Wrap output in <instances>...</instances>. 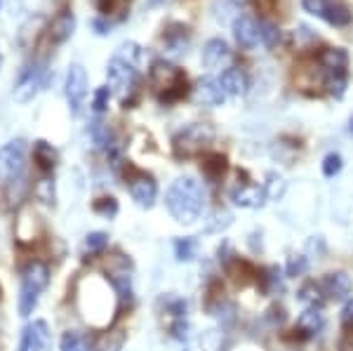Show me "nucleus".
<instances>
[{
  "mask_svg": "<svg viewBox=\"0 0 353 351\" xmlns=\"http://www.w3.org/2000/svg\"><path fill=\"white\" fill-rule=\"evenodd\" d=\"M259 36L266 48H276L281 43V28L273 24V21H259Z\"/></svg>",
  "mask_w": 353,
  "mask_h": 351,
  "instance_id": "32",
  "label": "nucleus"
},
{
  "mask_svg": "<svg viewBox=\"0 0 353 351\" xmlns=\"http://www.w3.org/2000/svg\"><path fill=\"white\" fill-rule=\"evenodd\" d=\"M170 335L174 339L189 337V323H186V319H172V323H170Z\"/></svg>",
  "mask_w": 353,
  "mask_h": 351,
  "instance_id": "41",
  "label": "nucleus"
},
{
  "mask_svg": "<svg viewBox=\"0 0 353 351\" xmlns=\"http://www.w3.org/2000/svg\"><path fill=\"white\" fill-rule=\"evenodd\" d=\"M259 283H261V290L266 292V295H278V292H283V276H281V269L278 267H269L261 271L259 276Z\"/></svg>",
  "mask_w": 353,
  "mask_h": 351,
  "instance_id": "24",
  "label": "nucleus"
},
{
  "mask_svg": "<svg viewBox=\"0 0 353 351\" xmlns=\"http://www.w3.org/2000/svg\"><path fill=\"white\" fill-rule=\"evenodd\" d=\"M346 85H349V73H327L325 76V90L334 99L344 97Z\"/></svg>",
  "mask_w": 353,
  "mask_h": 351,
  "instance_id": "30",
  "label": "nucleus"
},
{
  "mask_svg": "<svg viewBox=\"0 0 353 351\" xmlns=\"http://www.w3.org/2000/svg\"><path fill=\"white\" fill-rule=\"evenodd\" d=\"M130 182V196L139 208H151L158 198V184L151 174L146 172H134L132 177L128 179Z\"/></svg>",
  "mask_w": 353,
  "mask_h": 351,
  "instance_id": "10",
  "label": "nucleus"
},
{
  "mask_svg": "<svg viewBox=\"0 0 353 351\" xmlns=\"http://www.w3.org/2000/svg\"><path fill=\"white\" fill-rule=\"evenodd\" d=\"M118 5H121V0H97V8H99L101 14L109 17L111 12H116Z\"/></svg>",
  "mask_w": 353,
  "mask_h": 351,
  "instance_id": "43",
  "label": "nucleus"
},
{
  "mask_svg": "<svg viewBox=\"0 0 353 351\" xmlns=\"http://www.w3.org/2000/svg\"><path fill=\"white\" fill-rule=\"evenodd\" d=\"M205 205V191L198 179L193 177H176L170 184L165 194V208L172 214L174 222L179 224H193L203 212Z\"/></svg>",
  "mask_w": 353,
  "mask_h": 351,
  "instance_id": "1",
  "label": "nucleus"
},
{
  "mask_svg": "<svg viewBox=\"0 0 353 351\" xmlns=\"http://www.w3.org/2000/svg\"><path fill=\"white\" fill-rule=\"evenodd\" d=\"M323 323H325V316H323V307H306L299 314L294 332H304V337H311V335H316V332H321Z\"/></svg>",
  "mask_w": 353,
  "mask_h": 351,
  "instance_id": "18",
  "label": "nucleus"
},
{
  "mask_svg": "<svg viewBox=\"0 0 353 351\" xmlns=\"http://www.w3.org/2000/svg\"><path fill=\"white\" fill-rule=\"evenodd\" d=\"M299 299L306 304V307H323V302H325V295H323L321 290V283H304L299 290Z\"/></svg>",
  "mask_w": 353,
  "mask_h": 351,
  "instance_id": "27",
  "label": "nucleus"
},
{
  "mask_svg": "<svg viewBox=\"0 0 353 351\" xmlns=\"http://www.w3.org/2000/svg\"><path fill=\"white\" fill-rule=\"evenodd\" d=\"M351 132H353V118H351Z\"/></svg>",
  "mask_w": 353,
  "mask_h": 351,
  "instance_id": "49",
  "label": "nucleus"
},
{
  "mask_svg": "<svg viewBox=\"0 0 353 351\" xmlns=\"http://www.w3.org/2000/svg\"><path fill=\"white\" fill-rule=\"evenodd\" d=\"M19 351H33L31 328H24V332H21V344H19Z\"/></svg>",
  "mask_w": 353,
  "mask_h": 351,
  "instance_id": "44",
  "label": "nucleus"
},
{
  "mask_svg": "<svg viewBox=\"0 0 353 351\" xmlns=\"http://www.w3.org/2000/svg\"><path fill=\"white\" fill-rule=\"evenodd\" d=\"M90 137H92L97 149H106V151H109L111 146L116 144V141H113V139H116V137H113V130L106 126L104 121H99V118L90 123Z\"/></svg>",
  "mask_w": 353,
  "mask_h": 351,
  "instance_id": "23",
  "label": "nucleus"
},
{
  "mask_svg": "<svg viewBox=\"0 0 353 351\" xmlns=\"http://www.w3.org/2000/svg\"><path fill=\"white\" fill-rule=\"evenodd\" d=\"M165 45H168V54L172 57H179L186 52V48H189V33H186V26H179V31L168 33V38H165Z\"/></svg>",
  "mask_w": 353,
  "mask_h": 351,
  "instance_id": "26",
  "label": "nucleus"
},
{
  "mask_svg": "<svg viewBox=\"0 0 353 351\" xmlns=\"http://www.w3.org/2000/svg\"><path fill=\"white\" fill-rule=\"evenodd\" d=\"M33 161H36V166L41 172L50 174L57 166V151L52 144H48L45 139H38L36 144H33Z\"/></svg>",
  "mask_w": 353,
  "mask_h": 351,
  "instance_id": "20",
  "label": "nucleus"
},
{
  "mask_svg": "<svg viewBox=\"0 0 353 351\" xmlns=\"http://www.w3.org/2000/svg\"><path fill=\"white\" fill-rule=\"evenodd\" d=\"M50 283V267L41 259L28 262V267L21 274V290H19V314L31 316L33 309L38 307L41 292Z\"/></svg>",
  "mask_w": 353,
  "mask_h": 351,
  "instance_id": "4",
  "label": "nucleus"
},
{
  "mask_svg": "<svg viewBox=\"0 0 353 351\" xmlns=\"http://www.w3.org/2000/svg\"><path fill=\"white\" fill-rule=\"evenodd\" d=\"M59 351H97V347L92 339H90V335L68 330L59 339Z\"/></svg>",
  "mask_w": 353,
  "mask_h": 351,
  "instance_id": "21",
  "label": "nucleus"
},
{
  "mask_svg": "<svg viewBox=\"0 0 353 351\" xmlns=\"http://www.w3.org/2000/svg\"><path fill=\"white\" fill-rule=\"evenodd\" d=\"M111 285L116 288L118 292V299L121 302H132V281H130V274H125V271H118V274L111 276Z\"/></svg>",
  "mask_w": 353,
  "mask_h": 351,
  "instance_id": "31",
  "label": "nucleus"
},
{
  "mask_svg": "<svg viewBox=\"0 0 353 351\" xmlns=\"http://www.w3.org/2000/svg\"><path fill=\"white\" fill-rule=\"evenodd\" d=\"M229 198L233 201V205L238 208H248V210H254V208H261L269 196H266V189L264 184H250V182H243V184H236L233 189L229 191Z\"/></svg>",
  "mask_w": 353,
  "mask_h": 351,
  "instance_id": "11",
  "label": "nucleus"
},
{
  "mask_svg": "<svg viewBox=\"0 0 353 351\" xmlns=\"http://www.w3.org/2000/svg\"><path fill=\"white\" fill-rule=\"evenodd\" d=\"M106 78H109L111 92L118 94L121 104L125 109H132L137 94H139V73H137L134 66H130L121 57H113L109 66H106Z\"/></svg>",
  "mask_w": 353,
  "mask_h": 351,
  "instance_id": "3",
  "label": "nucleus"
},
{
  "mask_svg": "<svg viewBox=\"0 0 353 351\" xmlns=\"http://www.w3.org/2000/svg\"><path fill=\"white\" fill-rule=\"evenodd\" d=\"M165 3H170V0H149L151 8H158V5H165Z\"/></svg>",
  "mask_w": 353,
  "mask_h": 351,
  "instance_id": "46",
  "label": "nucleus"
},
{
  "mask_svg": "<svg viewBox=\"0 0 353 351\" xmlns=\"http://www.w3.org/2000/svg\"><path fill=\"white\" fill-rule=\"evenodd\" d=\"M111 94H113V92H111L109 85H101V88H97L94 99H92V109H94V113H104L106 109H109Z\"/></svg>",
  "mask_w": 353,
  "mask_h": 351,
  "instance_id": "36",
  "label": "nucleus"
},
{
  "mask_svg": "<svg viewBox=\"0 0 353 351\" xmlns=\"http://www.w3.org/2000/svg\"><path fill=\"white\" fill-rule=\"evenodd\" d=\"M26 168V144L21 139L8 141L5 146H0V179L12 182L24 174Z\"/></svg>",
  "mask_w": 353,
  "mask_h": 351,
  "instance_id": "6",
  "label": "nucleus"
},
{
  "mask_svg": "<svg viewBox=\"0 0 353 351\" xmlns=\"http://www.w3.org/2000/svg\"><path fill=\"white\" fill-rule=\"evenodd\" d=\"M94 212L97 214H101V217H116L118 214V201L116 198H111V196H106V198H99V201H94Z\"/></svg>",
  "mask_w": 353,
  "mask_h": 351,
  "instance_id": "35",
  "label": "nucleus"
},
{
  "mask_svg": "<svg viewBox=\"0 0 353 351\" xmlns=\"http://www.w3.org/2000/svg\"><path fill=\"white\" fill-rule=\"evenodd\" d=\"M226 168H229V161L221 154H208L203 158V174L210 182H219V179L224 177Z\"/></svg>",
  "mask_w": 353,
  "mask_h": 351,
  "instance_id": "22",
  "label": "nucleus"
},
{
  "mask_svg": "<svg viewBox=\"0 0 353 351\" xmlns=\"http://www.w3.org/2000/svg\"><path fill=\"white\" fill-rule=\"evenodd\" d=\"M231 48L224 38H210L203 48V64L208 69H229V61H231Z\"/></svg>",
  "mask_w": 353,
  "mask_h": 351,
  "instance_id": "14",
  "label": "nucleus"
},
{
  "mask_svg": "<svg viewBox=\"0 0 353 351\" xmlns=\"http://www.w3.org/2000/svg\"><path fill=\"white\" fill-rule=\"evenodd\" d=\"M214 139V130L208 123H193L181 128L172 139V149L176 158H193L201 156Z\"/></svg>",
  "mask_w": 353,
  "mask_h": 351,
  "instance_id": "5",
  "label": "nucleus"
},
{
  "mask_svg": "<svg viewBox=\"0 0 353 351\" xmlns=\"http://www.w3.org/2000/svg\"><path fill=\"white\" fill-rule=\"evenodd\" d=\"M321 290L325 299H334V302H341V299H349L353 292V281L349 274L344 271H332V274H325L321 281Z\"/></svg>",
  "mask_w": 353,
  "mask_h": 351,
  "instance_id": "13",
  "label": "nucleus"
},
{
  "mask_svg": "<svg viewBox=\"0 0 353 351\" xmlns=\"http://www.w3.org/2000/svg\"><path fill=\"white\" fill-rule=\"evenodd\" d=\"M73 31H76V14H73L71 10H61L48 28L50 43H54V45L66 43L68 38L73 36Z\"/></svg>",
  "mask_w": 353,
  "mask_h": 351,
  "instance_id": "16",
  "label": "nucleus"
},
{
  "mask_svg": "<svg viewBox=\"0 0 353 351\" xmlns=\"http://www.w3.org/2000/svg\"><path fill=\"white\" fill-rule=\"evenodd\" d=\"M231 3H233V5H236V8H243V5H245V3H248V0H231Z\"/></svg>",
  "mask_w": 353,
  "mask_h": 351,
  "instance_id": "47",
  "label": "nucleus"
},
{
  "mask_svg": "<svg viewBox=\"0 0 353 351\" xmlns=\"http://www.w3.org/2000/svg\"><path fill=\"white\" fill-rule=\"evenodd\" d=\"M321 66L327 73H349V54L344 48H325L321 52Z\"/></svg>",
  "mask_w": 353,
  "mask_h": 351,
  "instance_id": "19",
  "label": "nucleus"
},
{
  "mask_svg": "<svg viewBox=\"0 0 353 351\" xmlns=\"http://www.w3.org/2000/svg\"><path fill=\"white\" fill-rule=\"evenodd\" d=\"M193 97L203 106H221L226 101V94H224V90H221L219 81L212 76H205L193 85Z\"/></svg>",
  "mask_w": 353,
  "mask_h": 351,
  "instance_id": "15",
  "label": "nucleus"
},
{
  "mask_svg": "<svg viewBox=\"0 0 353 351\" xmlns=\"http://www.w3.org/2000/svg\"><path fill=\"white\" fill-rule=\"evenodd\" d=\"M94 28L99 36H106V33H111V21H104V19H94Z\"/></svg>",
  "mask_w": 353,
  "mask_h": 351,
  "instance_id": "45",
  "label": "nucleus"
},
{
  "mask_svg": "<svg viewBox=\"0 0 353 351\" xmlns=\"http://www.w3.org/2000/svg\"><path fill=\"white\" fill-rule=\"evenodd\" d=\"M221 90H224L226 97H241V94L248 92V76H245V71L236 69V66H229V69L221 71V76L217 78Z\"/></svg>",
  "mask_w": 353,
  "mask_h": 351,
  "instance_id": "17",
  "label": "nucleus"
},
{
  "mask_svg": "<svg viewBox=\"0 0 353 351\" xmlns=\"http://www.w3.org/2000/svg\"><path fill=\"white\" fill-rule=\"evenodd\" d=\"M0 8H3V0H0Z\"/></svg>",
  "mask_w": 353,
  "mask_h": 351,
  "instance_id": "50",
  "label": "nucleus"
},
{
  "mask_svg": "<svg viewBox=\"0 0 353 351\" xmlns=\"http://www.w3.org/2000/svg\"><path fill=\"white\" fill-rule=\"evenodd\" d=\"M341 328L349 332L353 330V297L346 299L344 309H341Z\"/></svg>",
  "mask_w": 353,
  "mask_h": 351,
  "instance_id": "42",
  "label": "nucleus"
},
{
  "mask_svg": "<svg viewBox=\"0 0 353 351\" xmlns=\"http://www.w3.org/2000/svg\"><path fill=\"white\" fill-rule=\"evenodd\" d=\"M118 57H121L123 61H128L130 66H134V69H139V66L146 64V50L137 43H125Z\"/></svg>",
  "mask_w": 353,
  "mask_h": 351,
  "instance_id": "28",
  "label": "nucleus"
},
{
  "mask_svg": "<svg viewBox=\"0 0 353 351\" xmlns=\"http://www.w3.org/2000/svg\"><path fill=\"white\" fill-rule=\"evenodd\" d=\"M109 248V236L104 231H92V234L85 236L83 241V254L85 257H97Z\"/></svg>",
  "mask_w": 353,
  "mask_h": 351,
  "instance_id": "25",
  "label": "nucleus"
},
{
  "mask_svg": "<svg viewBox=\"0 0 353 351\" xmlns=\"http://www.w3.org/2000/svg\"><path fill=\"white\" fill-rule=\"evenodd\" d=\"M64 94L68 101V109L73 116H78L88 97V73L81 64H71L66 73V83H64Z\"/></svg>",
  "mask_w": 353,
  "mask_h": 351,
  "instance_id": "8",
  "label": "nucleus"
},
{
  "mask_svg": "<svg viewBox=\"0 0 353 351\" xmlns=\"http://www.w3.org/2000/svg\"><path fill=\"white\" fill-rule=\"evenodd\" d=\"M149 81L158 90L163 104H174L186 94V76L181 69L165 59H156L149 66Z\"/></svg>",
  "mask_w": 353,
  "mask_h": 351,
  "instance_id": "2",
  "label": "nucleus"
},
{
  "mask_svg": "<svg viewBox=\"0 0 353 351\" xmlns=\"http://www.w3.org/2000/svg\"><path fill=\"white\" fill-rule=\"evenodd\" d=\"M341 166H344V161H341L339 154H327L325 161H323V174L325 177H337V174L341 172Z\"/></svg>",
  "mask_w": 353,
  "mask_h": 351,
  "instance_id": "38",
  "label": "nucleus"
},
{
  "mask_svg": "<svg viewBox=\"0 0 353 351\" xmlns=\"http://www.w3.org/2000/svg\"><path fill=\"white\" fill-rule=\"evenodd\" d=\"M306 269H309V262H306V257H301V254H297V257H290L288 276H304Z\"/></svg>",
  "mask_w": 353,
  "mask_h": 351,
  "instance_id": "40",
  "label": "nucleus"
},
{
  "mask_svg": "<svg viewBox=\"0 0 353 351\" xmlns=\"http://www.w3.org/2000/svg\"><path fill=\"white\" fill-rule=\"evenodd\" d=\"M36 196L41 198L43 203H48V205L50 203H54V182L48 177V174H45L41 182L36 184Z\"/></svg>",
  "mask_w": 353,
  "mask_h": 351,
  "instance_id": "37",
  "label": "nucleus"
},
{
  "mask_svg": "<svg viewBox=\"0 0 353 351\" xmlns=\"http://www.w3.org/2000/svg\"><path fill=\"white\" fill-rule=\"evenodd\" d=\"M43 83H45V66L41 61H33V64H28L26 69L19 73V78H17L14 99L19 101V104L31 101L38 94V90L43 88Z\"/></svg>",
  "mask_w": 353,
  "mask_h": 351,
  "instance_id": "9",
  "label": "nucleus"
},
{
  "mask_svg": "<svg viewBox=\"0 0 353 351\" xmlns=\"http://www.w3.org/2000/svg\"><path fill=\"white\" fill-rule=\"evenodd\" d=\"M266 179H269V182L264 184L266 196H269V201H278V198L285 194V179H283L281 174H276V172H269V174H266Z\"/></svg>",
  "mask_w": 353,
  "mask_h": 351,
  "instance_id": "34",
  "label": "nucleus"
},
{
  "mask_svg": "<svg viewBox=\"0 0 353 351\" xmlns=\"http://www.w3.org/2000/svg\"><path fill=\"white\" fill-rule=\"evenodd\" d=\"M304 10L318 19L327 21L330 26H349L351 24V10L346 8L344 3H337V0H304Z\"/></svg>",
  "mask_w": 353,
  "mask_h": 351,
  "instance_id": "7",
  "label": "nucleus"
},
{
  "mask_svg": "<svg viewBox=\"0 0 353 351\" xmlns=\"http://www.w3.org/2000/svg\"><path fill=\"white\" fill-rule=\"evenodd\" d=\"M233 38L243 50H254L261 43L259 36V21L250 14H238L233 19Z\"/></svg>",
  "mask_w": 353,
  "mask_h": 351,
  "instance_id": "12",
  "label": "nucleus"
},
{
  "mask_svg": "<svg viewBox=\"0 0 353 351\" xmlns=\"http://www.w3.org/2000/svg\"><path fill=\"white\" fill-rule=\"evenodd\" d=\"M196 248L198 243L193 239H176L174 241V257L179 262H189V259L196 257Z\"/></svg>",
  "mask_w": 353,
  "mask_h": 351,
  "instance_id": "33",
  "label": "nucleus"
},
{
  "mask_svg": "<svg viewBox=\"0 0 353 351\" xmlns=\"http://www.w3.org/2000/svg\"><path fill=\"white\" fill-rule=\"evenodd\" d=\"M123 342H125V335L123 332H109L99 344H97V351H121L123 349Z\"/></svg>",
  "mask_w": 353,
  "mask_h": 351,
  "instance_id": "39",
  "label": "nucleus"
},
{
  "mask_svg": "<svg viewBox=\"0 0 353 351\" xmlns=\"http://www.w3.org/2000/svg\"><path fill=\"white\" fill-rule=\"evenodd\" d=\"M0 66H3V54H0Z\"/></svg>",
  "mask_w": 353,
  "mask_h": 351,
  "instance_id": "48",
  "label": "nucleus"
},
{
  "mask_svg": "<svg viewBox=\"0 0 353 351\" xmlns=\"http://www.w3.org/2000/svg\"><path fill=\"white\" fill-rule=\"evenodd\" d=\"M31 328V342H33V351H45L50 347V328L45 321H33Z\"/></svg>",
  "mask_w": 353,
  "mask_h": 351,
  "instance_id": "29",
  "label": "nucleus"
}]
</instances>
